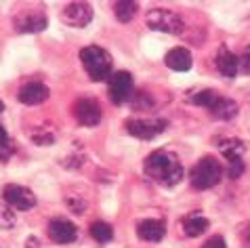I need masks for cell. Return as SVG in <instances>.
<instances>
[{"mask_svg":"<svg viewBox=\"0 0 250 248\" xmlns=\"http://www.w3.org/2000/svg\"><path fill=\"white\" fill-rule=\"evenodd\" d=\"M143 170L149 179H154L156 183L164 185V187H175L185 175L183 164L179 162V158L166 149H158L145 158Z\"/></svg>","mask_w":250,"mask_h":248,"instance_id":"cell-1","label":"cell"},{"mask_svg":"<svg viewBox=\"0 0 250 248\" xmlns=\"http://www.w3.org/2000/svg\"><path fill=\"white\" fill-rule=\"evenodd\" d=\"M80 61L84 65L88 78L95 82H101L112 76V57L99 46H84L80 51Z\"/></svg>","mask_w":250,"mask_h":248,"instance_id":"cell-2","label":"cell"},{"mask_svg":"<svg viewBox=\"0 0 250 248\" xmlns=\"http://www.w3.org/2000/svg\"><path fill=\"white\" fill-rule=\"evenodd\" d=\"M221 175H223V168L221 164L214 160V158L206 156L202 158L196 166L191 168L189 173V181L196 189H210L221 181Z\"/></svg>","mask_w":250,"mask_h":248,"instance_id":"cell-3","label":"cell"},{"mask_svg":"<svg viewBox=\"0 0 250 248\" xmlns=\"http://www.w3.org/2000/svg\"><path fill=\"white\" fill-rule=\"evenodd\" d=\"M145 21L151 30L156 32H166V34H181L185 30V23H183V17L179 13L170 11V9H151L145 17Z\"/></svg>","mask_w":250,"mask_h":248,"instance_id":"cell-4","label":"cell"},{"mask_svg":"<svg viewBox=\"0 0 250 248\" xmlns=\"http://www.w3.org/2000/svg\"><path fill=\"white\" fill-rule=\"evenodd\" d=\"M168 122L164 118H133V120H126V130L137 139H143V141H149L154 137L162 135Z\"/></svg>","mask_w":250,"mask_h":248,"instance_id":"cell-5","label":"cell"},{"mask_svg":"<svg viewBox=\"0 0 250 248\" xmlns=\"http://www.w3.org/2000/svg\"><path fill=\"white\" fill-rule=\"evenodd\" d=\"M2 196H4V202L11 206L13 210H30L36 206V196H34L32 189L23 187V185H6L2 189Z\"/></svg>","mask_w":250,"mask_h":248,"instance_id":"cell-6","label":"cell"},{"mask_svg":"<svg viewBox=\"0 0 250 248\" xmlns=\"http://www.w3.org/2000/svg\"><path fill=\"white\" fill-rule=\"evenodd\" d=\"M93 19V6L88 2H69L63 6L61 21L69 27H84Z\"/></svg>","mask_w":250,"mask_h":248,"instance_id":"cell-7","label":"cell"},{"mask_svg":"<svg viewBox=\"0 0 250 248\" xmlns=\"http://www.w3.org/2000/svg\"><path fill=\"white\" fill-rule=\"evenodd\" d=\"M72 112H74V118L82 126H97L101 122V107L95 99H88V97L78 99L74 103Z\"/></svg>","mask_w":250,"mask_h":248,"instance_id":"cell-8","label":"cell"},{"mask_svg":"<svg viewBox=\"0 0 250 248\" xmlns=\"http://www.w3.org/2000/svg\"><path fill=\"white\" fill-rule=\"evenodd\" d=\"M107 93H109V99L114 103H124L130 93H133V76L128 72H116L109 76V82H107Z\"/></svg>","mask_w":250,"mask_h":248,"instance_id":"cell-9","label":"cell"},{"mask_svg":"<svg viewBox=\"0 0 250 248\" xmlns=\"http://www.w3.org/2000/svg\"><path fill=\"white\" fill-rule=\"evenodd\" d=\"M48 236L57 244H69L78 236V229H76V225L72 221H67V219H53V221L48 223Z\"/></svg>","mask_w":250,"mask_h":248,"instance_id":"cell-10","label":"cell"},{"mask_svg":"<svg viewBox=\"0 0 250 248\" xmlns=\"http://www.w3.org/2000/svg\"><path fill=\"white\" fill-rule=\"evenodd\" d=\"M15 27L17 32H23V34L42 32L46 27V15L42 11H25L15 19Z\"/></svg>","mask_w":250,"mask_h":248,"instance_id":"cell-11","label":"cell"},{"mask_svg":"<svg viewBox=\"0 0 250 248\" xmlns=\"http://www.w3.org/2000/svg\"><path fill=\"white\" fill-rule=\"evenodd\" d=\"M51 97V91L42 82H27L19 88V101L25 103V105H40Z\"/></svg>","mask_w":250,"mask_h":248,"instance_id":"cell-12","label":"cell"},{"mask_svg":"<svg viewBox=\"0 0 250 248\" xmlns=\"http://www.w3.org/2000/svg\"><path fill=\"white\" fill-rule=\"evenodd\" d=\"M137 233L145 242H160L166 236V223L162 219H143L137 225Z\"/></svg>","mask_w":250,"mask_h":248,"instance_id":"cell-13","label":"cell"},{"mask_svg":"<svg viewBox=\"0 0 250 248\" xmlns=\"http://www.w3.org/2000/svg\"><path fill=\"white\" fill-rule=\"evenodd\" d=\"M217 70L223 74L225 78H235V74L240 72V57H235L229 49L221 46V51L217 55Z\"/></svg>","mask_w":250,"mask_h":248,"instance_id":"cell-14","label":"cell"},{"mask_svg":"<svg viewBox=\"0 0 250 248\" xmlns=\"http://www.w3.org/2000/svg\"><path fill=\"white\" fill-rule=\"evenodd\" d=\"M166 65L170 67V70L175 72H187L191 67V55L187 49H183V46H177V49H170L168 53H166Z\"/></svg>","mask_w":250,"mask_h":248,"instance_id":"cell-15","label":"cell"},{"mask_svg":"<svg viewBox=\"0 0 250 248\" xmlns=\"http://www.w3.org/2000/svg\"><path fill=\"white\" fill-rule=\"evenodd\" d=\"M214 118H219V120H231L238 116V103H235L233 99H229V97H223V95H219L217 101L212 103V107L208 109Z\"/></svg>","mask_w":250,"mask_h":248,"instance_id":"cell-16","label":"cell"},{"mask_svg":"<svg viewBox=\"0 0 250 248\" xmlns=\"http://www.w3.org/2000/svg\"><path fill=\"white\" fill-rule=\"evenodd\" d=\"M219 151L225 156L227 162H235V160H242V156H244V151H246V145L240 139L229 137V139L219 141Z\"/></svg>","mask_w":250,"mask_h":248,"instance_id":"cell-17","label":"cell"},{"mask_svg":"<svg viewBox=\"0 0 250 248\" xmlns=\"http://www.w3.org/2000/svg\"><path fill=\"white\" fill-rule=\"evenodd\" d=\"M183 229L189 238H198L208 229V219L200 217V215H187L183 219Z\"/></svg>","mask_w":250,"mask_h":248,"instance_id":"cell-18","label":"cell"},{"mask_svg":"<svg viewBox=\"0 0 250 248\" xmlns=\"http://www.w3.org/2000/svg\"><path fill=\"white\" fill-rule=\"evenodd\" d=\"M137 9H139V4L133 2V0H120V2L114 4V13H116L118 21H122V23H128L137 15Z\"/></svg>","mask_w":250,"mask_h":248,"instance_id":"cell-19","label":"cell"},{"mask_svg":"<svg viewBox=\"0 0 250 248\" xmlns=\"http://www.w3.org/2000/svg\"><path fill=\"white\" fill-rule=\"evenodd\" d=\"M91 236L99 244H105V242H109V240L114 238V229H112V225H107L105 221H95L91 225Z\"/></svg>","mask_w":250,"mask_h":248,"instance_id":"cell-20","label":"cell"},{"mask_svg":"<svg viewBox=\"0 0 250 248\" xmlns=\"http://www.w3.org/2000/svg\"><path fill=\"white\" fill-rule=\"evenodd\" d=\"M217 97H219V93L210 91V88H204V91H198L196 95H191L189 101L196 103V105H202V107H206V109H210L212 103L217 101Z\"/></svg>","mask_w":250,"mask_h":248,"instance_id":"cell-21","label":"cell"},{"mask_svg":"<svg viewBox=\"0 0 250 248\" xmlns=\"http://www.w3.org/2000/svg\"><path fill=\"white\" fill-rule=\"evenodd\" d=\"M15 221H17V217L13 212V208L6 202H0V229H11L15 225Z\"/></svg>","mask_w":250,"mask_h":248,"instance_id":"cell-22","label":"cell"},{"mask_svg":"<svg viewBox=\"0 0 250 248\" xmlns=\"http://www.w3.org/2000/svg\"><path fill=\"white\" fill-rule=\"evenodd\" d=\"M65 204H67V208L74 212V215H82V212L86 210V202H84V198L82 196H67L65 198Z\"/></svg>","mask_w":250,"mask_h":248,"instance_id":"cell-23","label":"cell"},{"mask_svg":"<svg viewBox=\"0 0 250 248\" xmlns=\"http://www.w3.org/2000/svg\"><path fill=\"white\" fill-rule=\"evenodd\" d=\"M13 154V145H11V139L6 135V130L0 126V160H6Z\"/></svg>","mask_w":250,"mask_h":248,"instance_id":"cell-24","label":"cell"},{"mask_svg":"<svg viewBox=\"0 0 250 248\" xmlns=\"http://www.w3.org/2000/svg\"><path fill=\"white\" fill-rule=\"evenodd\" d=\"M242 173H244V162H242V160L229 162V170H227L229 177H231V179H238V177H242Z\"/></svg>","mask_w":250,"mask_h":248,"instance_id":"cell-25","label":"cell"},{"mask_svg":"<svg viewBox=\"0 0 250 248\" xmlns=\"http://www.w3.org/2000/svg\"><path fill=\"white\" fill-rule=\"evenodd\" d=\"M202 248H227V244H225V240L221 236H212Z\"/></svg>","mask_w":250,"mask_h":248,"instance_id":"cell-26","label":"cell"},{"mask_svg":"<svg viewBox=\"0 0 250 248\" xmlns=\"http://www.w3.org/2000/svg\"><path fill=\"white\" fill-rule=\"evenodd\" d=\"M242 236H244V242L250 246V223L244 227V233H242Z\"/></svg>","mask_w":250,"mask_h":248,"instance_id":"cell-27","label":"cell"},{"mask_svg":"<svg viewBox=\"0 0 250 248\" xmlns=\"http://www.w3.org/2000/svg\"><path fill=\"white\" fill-rule=\"evenodd\" d=\"M27 248H38V240L36 238H30V240H27Z\"/></svg>","mask_w":250,"mask_h":248,"instance_id":"cell-28","label":"cell"},{"mask_svg":"<svg viewBox=\"0 0 250 248\" xmlns=\"http://www.w3.org/2000/svg\"><path fill=\"white\" fill-rule=\"evenodd\" d=\"M2 109H4V103H2V101H0V112H2Z\"/></svg>","mask_w":250,"mask_h":248,"instance_id":"cell-29","label":"cell"}]
</instances>
